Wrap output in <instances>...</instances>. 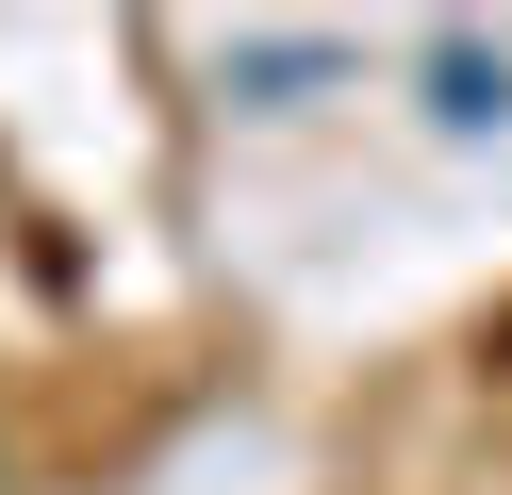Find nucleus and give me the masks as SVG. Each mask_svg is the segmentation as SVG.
<instances>
[{
    "mask_svg": "<svg viewBox=\"0 0 512 495\" xmlns=\"http://www.w3.org/2000/svg\"><path fill=\"white\" fill-rule=\"evenodd\" d=\"M430 116H446V132H496V116H512V66L446 33V50H430Z\"/></svg>",
    "mask_w": 512,
    "mask_h": 495,
    "instance_id": "nucleus-1",
    "label": "nucleus"
}]
</instances>
